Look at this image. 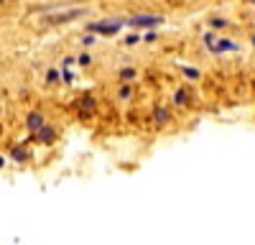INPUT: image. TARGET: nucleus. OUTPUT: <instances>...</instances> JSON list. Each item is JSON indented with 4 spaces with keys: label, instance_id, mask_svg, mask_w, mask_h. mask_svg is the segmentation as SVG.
Returning a JSON list of instances; mask_svg holds the SVG:
<instances>
[{
    "label": "nucleus",
    "instance_id": "f257e3e1",
    "mask_svg": "<svg viewBox=\"0 0 255 245\" xmlns=\"http://www.w3.org/2000/svg\"><path fill=\"white\" fill-rule=\"evenodd\" d=\"M125 23H128V26H135V28H153V26H161V23H163V18H161V15H148V13H143V15L128 18Z\"/></svg>",
    "mask_w": 255,
    "mask_h": 245
},
{
    "label": "nucleus",
    "instance_id": "f03ea898",
    "mask_svg": "<svg viewBox=\"0 0 255 245\" xmlns=\"http://www.w3.org/2000/svg\"><path fill=\"white\" fill-rule=\"evenodd\" d=\"M125 26V20H100V23H90V31L92 33H105V36H113V33H118L120 28Z\"/></svg>",
    "mask_w": 255,
    "mask_h": 245
},
{
    "label": "nucleus",
    "instance_id": "7ed1b4c3",
    "mask_svg": "<svg viewBox=\"0 0 255 245\" xmlns=\"http://www.w3.org/2000/svg\"><path fill=\"white\" fill-rule=\"evenodd\" d=\"M207 46L215 54H220V51H235L238 49L235 44H230V41H220V44H215V36H207Z\"/></svg>",
    "mask_w": 255,
    "mask_h": 245
},
{
    "label": "nucleus",
    "instance_id": "20e7f679",
    "mask_svg": "<svg viewBox=\"0 0 255 245\" xmlns=\"http://www.w3.org/2000/svg\"><path fill=\"white\" fill-rule=\"evenodd\" d=\"M54 135H56V130H54V128H44V125H41V128L36 130V140H41V143H51V140H54Z\"/></svg>",
    "mask_w": 255,
    "mask_h": 245
},
{
    "label": "nucleus",
    "instance_id": "39448f33",
    "mask_svg": "<svg viewBox=\"0 0 255 245\" xmlns=\"http://www.w3.org/2000/svg\"><path fill=\"white\" fill-rule=\"evenodd\" d=\"M84 10H67V13H56V15H51L49 20H54V23H64V20H69V18H74V15H82Z\"/></svg>",
    "mask_w": 255,
    "mask_h": 245
},
{
    "label": "nucleus",
    "instance_id": "423d86ee",
    "mask_svg": "<svg viewBox=\"0 0 255 245\" xmlns=\"http://www.w3.org/2000/svg\"><path fill=\"white\" fill-rule=\"evenodd\" d=\"M41 125H44V115H41V113H31L28 115V128L31 130H38Z\"/></svg>",
    "mask_w": 255,
    "mask_h": 245
},
{
    "label": "nucleus",
    "instance_id": "0eeeda50",
    "mask_svg": "<svg viewBox=\"0 0 255 245\" xmlns=\"http://www.w3.org/2000/svg\"><path fill=\"white\" fill-rule=\"evenodd\" d=\"M153 118H156V122H166V120H168V113H166L163 108H158V110L153 113Z\"/></svg>",
    "mask_w": 255,
    "mask_h": 245
},
{
    "label": "nucleus",
    "instance_id": "6e6552de",
    "mask_svg": "<svg viewBox=\"0 0 255 245\" xmlns=\"http://www.w3.org/2000/svg\"><path fill=\"white\" fill-rule=\"evenodd\" d=\"M174 102H176V105H186V92H184V90H179V92L174 95Z\"/></svg>",
    "mask_w": 255,
    "mask_h": 245
},
{
    "label": "nucleus",
    "instance_id": "1a4fd4ad",
    "mask_svg": "<svg viewBox=\"0 0 255 245\" xmlns=\"http://www.w3.org/2000/svg\"><path fill=\"white\" fill-rule=\"evenodd\" d=\"M181 72H184L186 77H191V79H197V77H199V69H191V67H181Z\"/></svg>",
    "mask_w": 255,
    "mask_h": 245
},
{
    "label": "nucleus",
    "instance_id": "9d476101",
    "mask_svg": "<svg viewBox=\"0 0 255 245\" xmlns=\"http://www.w3.org/2000/svg\"><path fill=\"white\" fill-rule=\"evenodd\" d=\"M13 158H15V161H23V158H26V151H23V148H18V151L13 148Z\"/></svg>",
    "mask_w": 255,
    "mask_h": 245
},
{
    "label": "nucleus",
    "instance_id": "9b49d317",
    "mask_svg": "<svg viewBox=\"0 0 255 245\" xmlns=\"http://www.w3.org/2000/svg\"><path fill=\"white\" fill-rule=\"evenodd\" d=\"M120 77H123V79H133V77H135V69H123Z\"/></svg>",
    "mask_w": 255,
    "mask_h": 245
},
{
    "label": "nucleus",
    "instance_id": "f8f14e48",
    "mask_svg": "<svg viewBox=\"0 0 255 245\" xmlns=\"http://www.w3.org/2000/svg\"><path fill=\"white\" fill-rule=\"evenodd\" d=\"M212 26H215V28H222V26H227V20H222V18H212Z\"/></svg>",
    "mask_w": 255,
    "mask_h": 245
},
{
    "label": "nucleus",
    "instance_id": "ddd939ff",
    "mask_svg": "<svg viewBox=\"0 0 255 245\" xmlns=\"http://www.w3.org/2000/svg\"><path fill=\"white\" fill-rule=\"evenodd\" d=\"M120 97H123V100L130 97V87H120Z\"/></svg>",
    "mask_w": 255,
    "mask_h": 245
},
{
    "label": "nucleus",
    "instance_id": "4468645a",
    "mask_svg": "<svg viewBox=\"0 0 255 245\" xmlns=\"http://www.w3.org/2000/svg\"><path fill=\"white\" fill-rule=\"evenodd\" d=\"M95 41H97V38H95L92 33H90V36H84V44H87V46H92V44H95Z\"/></svg>",
    "mask_w": 255,
    "mask_h": 245
},
{
    "label": "nucleus",
    "instance_id": "2eb2a0df",
    "mask_svg": "<svg viewBox=\"0 0 255 245\" xmlns=\"http://www.w3.org/2000/svg\"><path fill=\"white\" fill-rule=\"evenodd\" d=\"M56 79H59V72L51 69V72H49V82H56Z\"/></svg>",
    "mask_w": 255,
    "mask_h": 245
},
{
    "label": "nucleus",
    "instance_id": "dca6fc26",
    "mask_svg": "<svg viewBox=\"0 0 255 245\" xmlns=\"http://www.w3.org/2000/svg\"><path fill=\"white\" fill-rule=\"evenodd\" d=\"M3 166H5V158H3V156H0V169H3Z\"/></svg>",
    "mask_w": 255,
    "mask_h": 245
},
{
    "label": "nucleus",
    "instance_id": "f3484780",
    "mask_svg": "<svg viewBox=\"0 0 255 245\" xmlns=\"http://www.w3.org/2000/svg\"><path fill=\"white\" fill-rule=\"evenodd\" d=\"M253 44H255V36H253Z\"/></svg>",
    "mask_w": 255,
    "mask_h": 245
},
{
    "label": "nucleus",
    "instance_id": "a211bd4d",
    "mask_svg": "<svg viewBox=\"0 0 255 245\" xmlns=\"http://www.w3.org/2000/svg\"><path fill=\"white\" fill-rule=\"evenodd\" d=\"M253 3H255V0H253Z\"/></svg>",
    "mask_w": 255,
    "mask_h": 245
}]
</instances>
